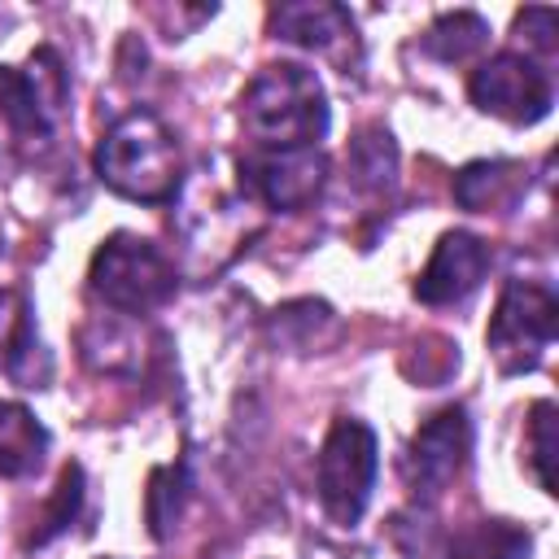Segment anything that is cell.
I'll use <instances>...</instances> for the list:
<instances>
[{
	"label": "cell",
	"instance_id": "19",
	"mask_svg": "<svg viewBox=\"0 0 559 559\" xmlns=\"http://www.w3.org/2000/svg\"><path fill=\"white\" fill-rule=\"evenodd\" d=\"M79 507H83V467L79 463H66L61 467V480H57V493H52V502L39 515V528L31 533V546H44L57 533H66L70 520L79 515Z\"/></svg>",
	"mask_w": 559,
	"mask_h": 559
},
{
	"label": "cell",
	"instance_id": "9",
	"mask_svg": "<svg viewBox=\"0 0 559 559\" xmlns=\"http://www.w3.org/2000/svg\"><path fill=\"white\" fill-rule=\"evenodd\" d=\"M328 179V162L319 148H253L240 157L245 197L271 210H306Z\"/></svg>",
	"mask_w": 559,
	"mask_h": 559
},
{
	"label": "cell",
	"instance_id": "7",
	"mask_svg": "<svg viewBox=\"0 0 559 559\" xmlns=\"http://www.w3.org/2000/svg\"><path fill=\"white\" fill-rule=\"evenodd\" d=\"M467 96L476 109L511 122V127H533L550 114L555 105V83L550 74L524 57V52H493L480 61L467 79Z\"/></svg>",
	"mask_w": 559,
	"mask_h": 559
},
{
	"label": "cell",
	"instance_id": "1",
	"mask_svg": "<svg viewBox=\"0 0 559 559\" xmlns=\"http://www.w3.org/2000/svg\"><path fill=\"white\" fill-rule=\"evenodd\" d=\"M328 92L297 61L262 66L240 96V127L253 148H314L328 135Z\"/></svg>",
	"mask_w": 559,
	"mask_h": 559
},
{
	"label": "cell",
	"instance_id": "15",
	"mask_svg": "<svg viewBox=\"0 0 559 559\" xmlns=\"http://www.w3.org/2000/svg\"><path fill=\"white\" fill-rule=\"evenodd\" d=\"M528 550H533L528 528L511 520H480L472 528L450 533L437 559H528Z\"/></svg>",
	"mask_w": 559,
	"mask_h": 559
},
{
	"label": "cell",
	"instance_id": "6",
	"mask_svg": "<svg viewBox=\"0 0 559 559\" xmlns=\"http://www.w3.org/2000/svg\"><path fill=\"white\" fill-rule=\"evenodd\" d=\"M555 323H559V301L550 293V284L537 280H507L493 319H489V354L498 362L502 376H524L542 362V354L555 341Z\"/></svg>",
	"mask_w": 559,
	"mask_h": 559
},
{
	"label": "cell",
	"instance_id": "5",
	"mask_svg": "<svg viewBox=\"0 0 559 559\" xmlns=\"http://www.w3.org/2000/svg\"><path fill=\"white\" fill-rule=\"evenodd\" d=\"M376 472H380V445H376V432L354 419V415H341L323 445H319V463H314V485H319V502L323 511L336 520V524H358L367 502H371V489H376Z\"/></svg>",
	"mask_w": 559,
	"mask_h": 559
},
{
	"label": "cell",
	"instance_id": "4",
	"mask_svg": "<svg viewBox=\"0 0 559 559\" xmlns=\"http://www.w3.org/2000/svg\"><path fill=\"white\" fill-rule=\"evenodd\" d=\"M175 262L144 236L131 231H114L109 240H100V249L92 253L87 266V288L122 314H148L162 301L175 297Z\"/></svg>",
	"mask_w": 559,
	"mask_h": 559
},
{
	"label": "cell",
	"instance_id": "14",
	"mask_svg": "<svg viewBox=\"0 0 559 559\" xmlns=\"http://www.w3.org/2000/svg\"><path fill=\"white\" fill-rule=\"evenodd\" d=\"M48 454V428L17 402H0V476L17 480L39 472Z\"/></svg>",
	"mask_w": 559,
	"mask_h": 559
},
{
	"label": "cell",
	"instance_id": "10",
	"mask_svg": "<svg viewBox=\"0 0 559 559\" xmlns=\"http://www.w3.org/2000/svg\"><path fill=\"white\" fill-rule=\"evenodd\" d=\"M493 253L480 236L472 231H445L428 258V266L419 271L415 280V297L424 306H450V301H463L467 293L480 288L485 271H489Z\"/></svg>",
	"mask_w": 559,
	"mask_h": 559
},
{
	"label": "cell",
	"instance_id": "11",
	"mask_svg": "<svg viewBox=\"0 0 559 559\" xmlns=\"http://www.w3.org/2000/svg\"><path fill=\"white\" fill-rule=\"evenodd\" d=\"M271 31L275 39H288V44H301V48H314V52H341V48H354V17L349 9L341 4H280L271 13Z\"/></svg>",
	"mask_w": 559,
	"mask_h": 559
},
{
	"label": "cell",
	"instance_id": "16",
	"mask_svg": "<svg viewBox=\"0 0 559 559\" xmlns=\"http://www.w3.org/2000/svg\"><path fill=\"white\" fill-rule=\"evenodd\" d=\"M349 175L371 192H389L397 183V144L384 127H362L349 140Z\"/></svg>",
	"mask_w": 559,
	"mask_h": 559
},
{
	"label": "cell",
	"instance_id": "12",
	"mask_svg": "<svg viewBox=\"0 0 559 559\" xmlns=\"http://www.w3.org/2000/svg\"><path fill=\"white\" fill-rule=\"evenodd\" d=\"M35 358L48 362L39 336H35V319L22 293L0 288V371L13 376L22 389H39L48 376L35 371Z\"/></svg>",
	"mask_w": 559,
	"mask_h": 559
},
{
	"label": "cell",
	"instance_id": "18",
	"mask_svg": "<svg viewBox=\"0 0 559 559\" xmlns=\"http://www.w3.org/2000/svg\"><path fill=\"white\" fill-rule=\"evenodd\" d=\"M183 493H188V476L183 467H157L148 476V493H144V515H148V533L157 542L170 537L179 511H183Z\"/></svg>",
	"mask_w": 559,
	"mask_h": 559
},
{
	"label": "cell",
	"instance_id": "3",
	"mask_svg": "<svg viewBox=\"0 0 559 559\" xmlns=\"http://www.w3.org/2000/svg\"><path fill=\"white\" fill-rule=\"evenodd\" d=\"M66 100L70 87L52 48L31 52L22 70L0 66V166L35 162L44 148H52Z\"/></svg>",
	"mask_w": 559,
	"mask_h": 559
},
{
	"label": "cell",
	"instance_id": "8",
	"mask_svg": "<svg viewBox=\"0 0 559 559\" xmlns=\"http://www.w3.org/2000/svg\"><path fill=\"white\" fill-rule=\"evenodd\" d=\"M472 454V419L463 406H445L437 415H428L419 424V432L411 437L406 445V459H402V476H406V489L419 507H428L432 498H441L454 476L463 472Z\"/></svg>",
	"mask_w": 559,
	"mask_h": 559
},
{
	"label": "cell",
	"instance_id": "17",
	"mask_svg": "<svg viewBox=\"0 0 559 559\" xmlns=\"http://www.w3.org/2000/svg\"><path fill=\"white\" fill-rule=\"evenodd\" d=\"M485 39H489L485 17L472 13V9H459V13H441V17L428 26L424 52H432V57L445 61V66H454V61H467L472 52H480Z\"/></svg>",
	"mask_w": 559,
	"mask_h": 559
},
{
	"label": "cell",
	"instance_id": "20",
	"mask_svg": "<svg viewBox=\"0 0 559 559\" xmlns=\"http://www.w3.org/2000/svg\"><path fill=\"white\" fill-rule=\"evenodd\" d=\"M528 467L546 493H555V402H533L528 411Z\"/></svg>",
	"mask_w": 559,
	"mask_h": 559
},
{
	"label": "cell",
	"instance_id": "13",
	"mask_svg": "<svg viewBox=\"0 0 559 559\" xmlns=\"http://www.w3.org/2000/svg\"><path fill=\"white\" fill-rule=\"evenodd\" d=\"M524 188V166L520 162H467L459 175H454V197L463 210H476V214H489V210H502L520 197Z\"/></svg>",
	"mask_w": 559,
	"mask_h": 559
},
{
	"label": "cell",
	"instance_id": "2",
	"mask_svg": "<svg viewBox=\"0 0 559 559\" xmlns=\"http://www.w3.org/2000/svg\"><path fill=\"white\" fill-rule=\"evenodd\" d=\"M96 175L127 201L162 205L179 188V140L153 109H127L96 144Z\"/></svg>",
	"mask_w": 559,
	"mask_h": 559
}]
</instances>
